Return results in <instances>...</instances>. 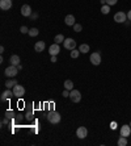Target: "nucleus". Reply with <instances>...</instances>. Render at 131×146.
<instances>
[{"instance_id":"1","label":"nucleus","mask_w":131,"mask_h":146,"mask_svg":"<svg viewBox=\"0 0 131 146\" xmlns=\"http://www.w3.org/2000/svg\"><path fill=\"white\" fill-rule=\"evenodd\" d=\"M61 120H62L61 113L55 112V111H53V112H50L47 115V121L50 122V124H59Z\"/></svg>"},{"instance_id":"2","label":"nucleus","mask_w":131,"mask_h":146,"mask_svg":"<svg viewBox=\"0 0 131 146\" xmlns=\"http://www.w3.org/2000/svg\"><path fill=\"white\" fill-rule=\"evenodd\" d=\"M4 72H5V75H7L8 78H14V76L17 75V72H18V70H17V66L11 65L5 68V71Z\"/></svg>"},{"instance_id":"3","label":"nucleus","mask_w":131,"mask_h":146,"mask_svg":"<svg viewBox=\"0 0 131 146\" xmlns=\"http://www.w3.org/2000/svg\"><path fill=\"white\" fill-rule=\"evenodd\" d=\"M12 91H13V95L16 96V98H22V96L25 95V88H24L22 86L18 84V83L14 86Z\"/></svg>"},{"instance_id":"4","label":"nucleus","mask_w":131,"mask_h":146,"mask_svg":"<svg viewBox=\"0 0 131 146\" xmlns=\"http://www.w3.org/2000/svg\"><path fill=\"white\" fill-rule=\"evenodd\" d=\"M70 99H71V102L79 103L81 100V92L77 91V90H72V91L70 92Z\"/></svg>"},{"instance_id":"5","label":"nucleus","mask_w":131,"mask_h":146,"mask_svg":"<svg viewBox=\"0 0 131 146\" xmlns=\"http://www.w3.org/2000/svg\"><path fill=\"white\" fill-rule=\"evenodd\" d=\"M63 46L66 49H68V50H74L76 48V42H75L74 38H66L63 42Z\"/></svg>"},{"instance_id":"6","label":"nucleus","mask_w":131,"mask_h":146,"mask_svg":"<svg viewBox=\"0 0 131 146\" xmlns=\"http://www.w3.org/2000/svg\"><path fill=\"white\" fill-rule=\"evenodd\" d=\"M91 63L94 66H98L101 63V54L100 51H96V53H92L91 55Z\"/></svg>"},{"instance_id":"7","label":"nucleus","mask_w":131,"mask_h":146,"mask_svg":"<svg viewBox=\"0 0 131 146\" xmlns=\"http://www.w3.org/2000/svg\"><path fill=\"white\" fill-rule=\"evenodd\" d=\"M126 19H127V15L124 13V12H117V13L114 15V21L115 23H118V24H121V23H124L126 21Z\"/></svg>"},{"instance_id":"8","label":"nucleus","mask_w":131,"mask_h":146,"mask_svg":"<svg viewBox=\"0 0 131 146\" xmlns=\"http://www.w3.org/2000/svg\"><path fill=\"white\" fill-rule=\"evenodd\" d=\"M87 134H88V129L85 128V126H79V128H77V130H76L77 138L83 139V138H85V137H87Z\"/></svg>"},{"instance_id":"9","label":"nucleus","mask_w":131,"mask_h":146,"mask_svg":"<svg viewBox=\"0 0 131 146\" xmlns=\"http://www.w3.org/2000/svg\"><path fill=\"white\" fill-rule=\"evenodd\" d=\"M1 11H9L12 8V0H0Z\"/></svg>"},{"instance_id":"10","label":"nucleus","mask_w":131,"mask_h":146,"mask_svg":"<svg viewBox=\"0 0 131 146\" xmlns=\"http://www.w3.org/2000/svg\"><path fill=\"white\" fill-rule=\"evenodd\" d=\"M49 53H50V55H58L59 53H61V48H59V44H53L49 48Z\"/></svg>"},{"instance_id":"11","label":"nucleus","mask_w":131,"mask_h":146,"mask_svg":"<svg viewBox=\"0 0 131 146\" xmlns=\"http://www.w3.org/2000/svg\"><path fill=\"white\" fill-rule=\"evenodd\" d=\"M21 15H22L24 17H29L32 15V8L29 4H25V5L21 7Z\"/></svg>"},{"instance_id":"12","label":"nucleus","mask_w":131,"mask_h":146,"mask_svg":"<svg viewBox=\"0 0 131 146\" xmlns=\"http://www.w3.org/2000/svg\"><path fill=\"white\" fill-rule=\"evenodd\" d=\"M130 133H131V126H130V124H128V125L121 126V136L128 137V136H130Z\"/></svg>"},{"instance_id":"13","label":"nucleus","mask_w":131,"mask_h":146,"mask_svg":"<svg viewBox=\"0 0 131 146\" xmlns=\"http://www.w3.org/2000/svg\"><path fill=\"white\" fill-rule=\"evenodd\" d=\"M64 23H66V25H68V27H74L76 23H75V16L74 15H67L66 16V19H64Z\"/></svg>"},{"instance_id":"14","label":"nucleus","mask_w":131,"mask_h":146,"mask_svg":"<svg viewBox=\"0 0 131 146\" xmlns=\"http://www.w3.org/2000/svg\"><path fill=\"white\" fill-rule=\"evenodd\" d=\"M34 50L37 51V53H42V51L45 50V42L43 41H38V42H36V45H34Z\"/></svg>"},{"instance_id":"15","label":"nucleus","mask_w":131,"mask_h":146,"mask_svg":"<svg viewBox=\"0 0 131 146\" xmlns=\"http://www.w3.org/2000/svg\"><path fill=\"white\" fill-rule=\"evenodd\" d=\"M11 96H14L13 95V91H9V88H7V91H4L3 94H1V102H5L7 99H9Z\"/></svg>"},{"instance_id":"16","label":"nucleus","mask_w":131,"mask_h":146,"mask_svg":"<svg viewBox=\"0 0 131 146\" xmlns=\"http://www.w3.org/2000/svg\"><path fill=\"white\" fill-rule=\"evenodd\" d=\"M9 62L13 66H18V65H20V57H18V55H16V54H13L12 57H11Z\"/></svg>"},{"instance_id":"17","label":"nucleus","mask_w":131,"mask_h":146,"mask_svg":"<svg viewBox=\"0 0 131 146\" xmlns=\"http://www.w3.org/2000/svg\"><path fill=\"white\" fill-rule=\"evenodd\" d=\"M16 84H17V80H16V79H11V80L5 82V87H7V88H13Z\"/></svg>"},{"instance_id":"18","label":"nucleus","mask_w":131,"mask_h":146,"mask_svg":"<svg viewBox=\"0 0 131 146\" xmlns=\"http://www.w3.org/2000/svg\"><path fill=\"white\" fill-rule=\"evenodd\" d=\"M79 50H80L81 54H85V53H89V45L87 44H83L80 45V48H79Z\"/></svg>"},{"instance_id":"19","label":"nucleus","mask_w":131,"mask_h":146,"mask_svg":"<svg viewBox=\"0 0 131 146\" xmlns=\"http://www.w3.org/2000/svg\"><path fill=\"white\" fill-rule=\"evenodd\" d=\"M72 88H74V83H72V80H66L64 82V90H68V91H72Z\"/></svg>"},{"instance_id":"20","label":"nucleus","mask_w":131,"mask_h":146,"mask_svg":"<svg viewBox=\"0 0 131 146\" xmlns=\"http://www.w3.org/2000/svg\"><path fill=\"white\" fill-rule=\"evenodd\" d=\"M64 40H66V38H64L63 34H57L54 38V42L55 44H61V42H64Z\"/></svg>"},{"instance_id":"21","label":"nucleus","mask_w":131,"mask_h":146,"mask_svg":"<svg viewBox=\"0 0 131 146\" xmlns=\"http://www.w3.org/2000/svg\"><path fill=\"white\" fill-rule=\"evenodd\" d=\"M38 33H39V31H38L37 28H30V29H29V36H30V37H37Z\"/></svg>"},{"instance_id":"22","label":"nucleus","mask_w":131,"mask_h":146,"mask_svg":"<svg viewBox=\"0 0 131 146\" xmlns=\"http://www.w3.org/2000/svg\"><path fill=\"white\" fill-rule=\"evenodd\" d=\"M127 145V139H126V137L121 136V138L118 139V146H126Z\"/></svg>"},{"instance_id":"23","label":"nucleus","mask_w":131,"mask_h":146,"mask_svg":"<svg viewBox=\"0 0 131 146\" xmlns=\"http://www.w3.org/2000/svg\"><path fill=\"white\" fill-rule=\"evenodd\" d=\"M101 12H102L104 15H108L109 12H110V5H108V4L102 5V7H101Z\"/></svg>"},{"instance_id":"24","label":"nucleus","mask_w":131,"mask_h":146,"mask_svg":"<svg viewBox=\"0 0 131 146\" xmlns=\"http://www.w3.org/2000/svg\"><path fill=\"white\" fill-rule=\"evenodd\" d=\"M79 55H80V50H76V49L71 50V58L76 59V58H79Z\"/></svg>"},{"instance_id":"25","label":"nucleus","mask_w":131,"mask_h":146,"mask_svg":"<svg viewBox=\"0 0 131 146\" xmlns=\"http://www.w3.org/2000/svg\"><path fill=\"white\" fill-rule=\"evenodd\" d=\"M74 31L76 32V33H80V32L83 31V27H81V24H75L74 25Z\"/></svg>"},{"instance_id":"26","label":"nucleus","mask_w":131,"mask_h":146,"mask_svg":"<svg viewBox=\"0 0 131 146\" xmlns=\"http://www.w3.org/2000/svg\"><path fill=\"white\" fill-rule=\"evenodd\" d=\"M117 1H118V0H106V4H108V5H110V7H113V5H115V4H117Z\"/></svg>"},{"instance_id":"27","label":"nucleus","mask_w":131,"mask_h":146,"mask_svg":"<svg viewBox=\"0 0 131 146\" xmlns=\"http://www.w3.org/2000/svg\"><path fill=\"white\" fill-rule=\"evenodd\" d=\"M20 32H21L22 34H26V33H29V29H28L26 27H21V28H20Z\"/></svg>"},{"instance_id":"28","label":"nucleus","mask_w":131,"mask_h":146,"mask_svg":"<svg viewBox=\"0 0 131 146\" xmlns=\"http://www.w3.org/2000/svg\"><path fill=\"white\" fill-rule=\"evenodd\" d=\"M70 92H71V91H68V90H64L62 95H63L64 98H70Z\"/></svg>"},{"instance_id":"29","label":"nucleus","mask_w":131,"mask_h":146,"mask_svg":"<svg viewBox=\"0 0 131 146\" xmlns=\"http://www.w3.org/2000/svg\"><path fill=\"white\" fill-rule=\"evenodd\" d=\"M110 128H111V129H113V130H114L115 128H117V122H115V121H113V122H111V124H110Z\"/></svg>"},{"instance_id":"30","label":"nucleus","mask_w":131,"mask_h":146,"mask_svg":"<svg viewBox=\"0 0 131 146\" xmlns=\"http://www.w3.org/2000/svg\"><path fill=\"white\" fill-rule=\"evenodd\" d=\"M51 62H53V63H55V62H57V55H51Z\"/></svg>"},{"instance_id":"31","label":"nucleus","mask_w":131,"mask_h":146,"mask_svg":"<svg viewBox=\"0 0 131 146\" xmlns=\"http://www.w3.org/2000/svg\"><path fill=\"white\" fill-rule=\"evenodd\" d=\"M127 19H128V21H131V9L127 12Z\"/></svg>"},{"instance_id":"32","label":"nucleus","mask_w":131,"mask_h":146,"mask_svg":"<svg viewBox=\"0 0 131 146\" xmlns=\"http://www.w3.org/2000/svg\"><path fill=\"white\" fill-rule=\"evenodd\" d=\"M12 115H13V113L11 112V111H9V112H7V117H8V116H9V117H12Z\"/></svg>"},{"instance_id":"33","label":"nucleus","mask_w":131,"mask_h":146,"mask_svg":"<svg viewBox=\"0 0 131 146\" xmlns=\"http://www.w3.org/2000/svg\"><path fill=\"white\" fill-rule=\"evenodd\" d=\"M130 126H131V122H130Z\"/></svg>"}]
</instances>
